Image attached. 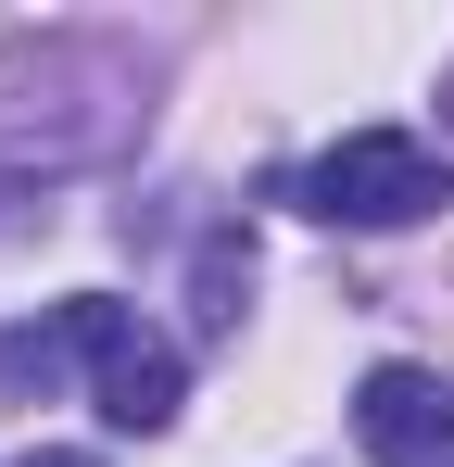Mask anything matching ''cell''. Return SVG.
I'll return each instance as SVG.
<instances>
[{"mask_svg": "<svg viewBox=\"0 0 454 467\" xmlns=\"http://www.w3.org/2000/svg\"><path fill=\"white\" fill-rule=\"evenodd\" d=\"M291 202L315 228H417V215L454 202V164L429 152V140H404V127H354V140H328V152L291 177Z\"/></svg>", "mask_w": 454, "mask_h": 467, "instance_id": "6da1fadb", "label": "cell"}, {"mask_svg": "<svg viewBox=\"0 0 454 467\" xmlns=\"http://www.w3.org/2000/svg\"><path fill=\"white\" fill-rule=\"evenodd\" d=\"M64 328H76V354H88V391H101V417H114V430H177L190 367H177V341H164V328H139L114 291H76Z\"/></svg>", "mask_w": 454, "mask_h": 467, "instance_id": "7a4b0ae2", "label": "cell"}, {"mask_svg": "<svg viewBox=\"0 0 454 467\" xmlns=\"http://www.w3.org/2000/svg\"><path fill=\"white\" fill-rule=\"evenodd\" d=\"M354 442H366L378 467H454V391L429 379V367H366Z\"/></svg>", "mask_w": 454, "mask_h": 467, "instance_id": "3957f363", "label": "cell"}, {"mask_svg": "<svg viewBox=\"0 0 454 467\" xmlns=\"http://www.w3.org/2000/svg\"><path fill=\"white\" fill-rule=\"evenodd\" d=\"M240 278H253V253H240V240H215V253H202V316H240Z\"/></svg>", "mask_w": 454, "mask_h": 467, "instance_id": "277c9868", "label": "cell"}, {"mask_svg": "<svg viewBox=\"0 0 454 467\" xmlns=\"http://www.w3.org/2000/svg\"><path fill=\"white\" fill-rule=\"evenodd\" d=\"M13 467H101V455H13Z\"/></svg>", "mask_w": 454, "mask_h": 467, "instance_id": "5b68a950", "label": "cell"}]
</instances>
